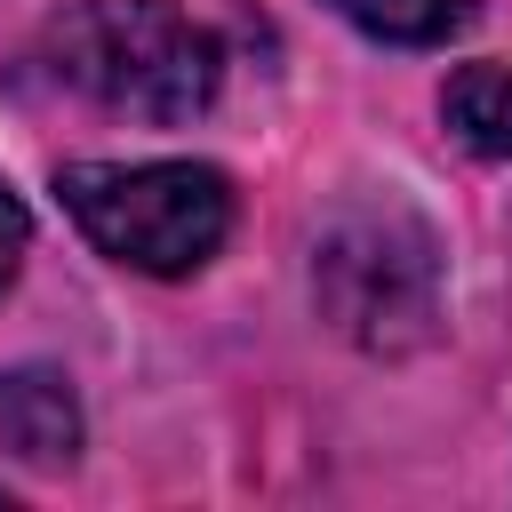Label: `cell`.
Segmentation results:
<instances>
[{
  "label": "cell",
  "instance_id": "1",
  "mask_svg": "<svg viewBox=\"0 0 512 512\" xmlns=\"http://www.w3.org/2000/svg\"><path fill=\"white\" fill-rule=\"evenodd\" d=\"M48 64L104 112L176 128L216 96V40L176 0H64L48 24Z\"/></svg>",
  "mask_w": 512,
  "mask_h": 512
},
{
  "label": "cell",
  "instance_id": "2",
  "mask_svg": "<svg viewBox=\"0 0 512 512\" xmlns=\"http://www.w3.org/2000/svg\"><path fill=\"white\" fill-rule=\"evenodd\" d=\"M56 192L72 224L128 272H192L232 232V184L200 160H144V168L72 160Z\"/></svg>",
  "mask_w": 512,
  "mask_h": 512
},
{
  "label": "cell",
  "instance_id": "3",
  "mask_svg": "<svg viewBox=\"0 0 512 512\" xmlns=\"http://www.w3.org/2000/svg\"><path fill=\"white\" fill-rule=\"evenodd\" d=\"M312 296L360 352H416L440 312V264L432 240L400 208L336 216L312 248Z\"/></svg>",
  "mask_w": 512,
  "mask_h": 512
},
{
  "label": "cell",
  "instance_id": "4",
  "mask_svg": "<svg viewBox=\"0 0 512 512\" xmlns=\"http://www.w3.org/2000/svg\"><path fill=\"white\" fill-rule=\"evenodd\" d=\"M0 448H16L24 464H72L80 408L56 368H0Z\"/></svg>",
  "mask_w": 512,
  "mask_h": 512
},
{
  "label": "cell",
  "instance_id": "5",
  "mask_svg": "<svg viewBox=\"0 0 512 512\" xmlns=\"http://www.w3.org/2000/svg\"><path fill=\"white\" fill-rule=\"evenodd\" d=\"M440 112H448L464 152L512 160V64H456L440 88Z\"/></svg>",
  "mask_w": 512,
  "mask_h": 512
},
{
  "label": "cell",
  "instance_id": "6",
  "mask_svg": "<svg viewBox=\"0 0 512 512\" xmlns=\"http://www.w3.org/2000/svg\"><path fill=\"white\" fill-rule=\"evenodd\" d=\"M360 32H376V40H400V48H432V40H448L464 16H472V0H336Z\"/></svg>",
  "mask_w": 512,
  "mask_h": 512
},
{
  "label": "cell",
  "instance_id": "7",
  "mask_svg": "<svg viewBox=\"0 0 512 512\" xmlns=\"http://www.w3.org/2000/svg\"><path fill=\"white\" fill-rule=\"evenodd\" d=\"M24 240H32V216H24V200H16V192H0V288L16 280V264H24Z\"/></svg>",
  "mask_w": 512,
  "mask_h": 512
}]
</instances>
